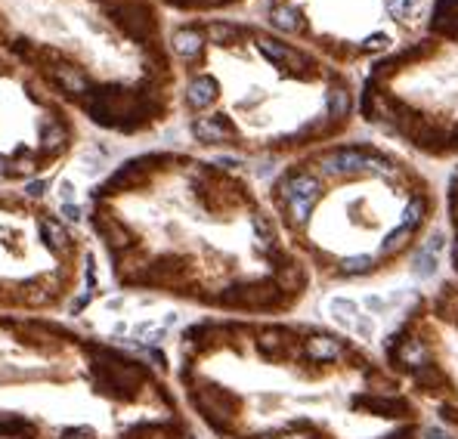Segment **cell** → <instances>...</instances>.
Here are the masks:
<instances>
[{
    "instance_id": "cell-1",
    "label": "cell",
    "mask_w": 458,
    "mask_h": 439,
    "mask_svg": "<svg viewBox=\"0 0 458 439\" xmlns=\"http://www.w3.org/2000/svg\"><path fill=\"white\" fill-rule=\"evenodd\" d=\"M0 53L112 133L164 121L177 59L155 0H0Z\"/></svg>"
},
{
    "instance_id": "cell-2",
    "label": "cell",
    "mask_w": 458,
    "mask_h": 439,
    "mask_svg": "<svg viewBox=\"0 0 458 439\" xmlns=\"http://www.w3.org/2000/svg\"><path fill=\"white\" fill-rule=\"evenodd\" d=\"M71 145L69 105L0 53V183H41Z\"/></svg>"
},
{
    "instance_id": "cell-3",
    "label": "cell",
    "mask_w": 458,
    "mask_h": 439,
    "mask_svg": "<svg viewBox=\"0 0 458 439\" xmlns=\"http://www.w3.org/2000/svg\"><path fill=\"white\" fill-rule=\"evenodd\" d=\"M161 10H174L192 19H204V16H217V12H229L245 6L248 0H155Z\"/></svg>"
},
{
    "instance_id": "cell-4",
    "label": "cell",
    "mask_w": 458,
    "mask_h": 439,
    "mask_svg": "<svg viewBox=\"0 0 458 439\" xmlns=\"http://www.w3.org/2000/svg\"><path fill=\"white\" fill-rule=\"evenodd\" d=\"M0 436H10V439H37V427L25 415H0Z\"/></svg>"
},
{
    "instance_id": "cell-5",
    "label": "cell",
    "mask_w": 458,
    "mask_h": 439,
    "mask_svg": "<svg viewBox=\"0 0 458 439\" xmlns=\"http://www.w3.org/2000/svg\"><path fill=\"white\" fill-rule=\"evenodd\" d=\"M53 439H96L90 427H69V430H59Z\"/></svg>"
}]
</instances>
